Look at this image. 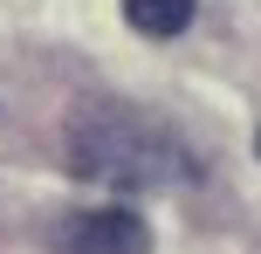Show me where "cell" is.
I'll use <instances>...</instances> for the list:
<instances>
[{
    "label": "cell",
    "instance_id": "7a4b0ae2",
    "mask_svg": "<svg viewBox=\"0 0 261 254\" xmlns=\"http://www.w3.org/2000/svg\"><path fill=\"white\" fill-rule=\"evenodd\" d=\"M144 247H151V227L130 206H96L62 227V254H144Z\"/></svg>",
    "mask_w": 261,
    "mask_h": 254
},
{
    "label": "cell",
    "instance_id": "3957f363",
    "mask_svg": "<svg viewBox=\"0 0 261 254\" xmlns=\"http://www.w3.org/2000/svg\"><path fill=\"white\" fill-rule=\"evenodd\" d=\"M124 21L151 41H172L193 27V0H124Z\"/></svg>",
    "mask_w": 261,
    "mask_h": 254
},
{
    "label": "cell",
    "instance_id": "6da1fadb",
    "mask_svg": "<svg viewBox=\"0 0 261 254\" xmlns=\"http://www.w3.org/2000/svg\"><path fill=\"white\" fill-rule=\"evenodd\" d=\"M69 172L90 179V186H110V192H158V186H186L193 158L144 110L103 103V110H83L69 124Z\"/></svg>",
    "mask_w": 261,
    "mask_h": 254
}]
</instances>
